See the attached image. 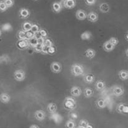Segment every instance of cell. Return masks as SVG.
<instances>
[{
    "label": "cell",
    "mask_w": 128,
    "mask_h": 128,
    "mask_svg": "<svg viewBox=\"0 0 128 128\" xmlns=\"http://www.w3.org/2000/svg\"><path fill=\"white\" fill-rule=\"evenodd\" d=\"M71 72L74 76H82L84 74V68L80 64H75L72 66L71 68Z\"/></svg>",
    "instance_id": "6da1fadb"
},
{
    "label": "cell",
    "mask_w": 128,
    "mask_h": 128,
    "mask_svg": "<svg viewBox=\"0 0 128 128\" xmlns=\"http://www.w3.org/2000/svg\"><path fill=\"white\" fill-rule=\"evenodd\" d=\"M76 102L74 99L70 97H68L64 100V107L68 110H72L76 108Z\"/></svg>",
    "instance_id": "7a4b0ae2"
},
{
    "label": "cell",
    "mask_w": 128,
    "mask_h": 128,
    "mask_svg": "<svg viewBox=\"0 0 128 128\" xmlns=\"http://www.w3.org/2000/svg\"><path fill=\"white\" fill-rule=\"evenodd\" d=\"M14 78L16 80L19 82L24 80L25 78V72L22 70H16L14 72Z\"/></svg>",
    "instance_id": "3957f363"
},
{
    "label": "cell",
    "mask_w": 128,
    "mask_h": 128,
    "mask_svg": "<svg viewBox=\"0 0 128 128\" xmlns=\"http://www.w3.org/2000/svg\"><path fill=\"white\" fill-rule=\"evenodd\" d=\"M61 3L63 6L67 9H73L76 5V0H63Z\"/></svg>",
    "instance_id": "277c9868"
},
{
    "label": "cell",
    "mask_w": 128,
    "mask_h": 128,
    "mask_svg": "<svg viewBox=\"0 0 128 128\" xmlns=\"http://www.w3.org/2000/svg\"><path fill=\"white\" fill-rule=\"evenodd\" d=\"M50 68L54 73H60L62 70L61 64L58 62H53L50 66Z\"/></svg>",
    "instance_id": "5b68a950"
},
{
    "label": "cell",
    "mask_w": 128,
    "mask_h": 128,
    "mask_svg": "<svg viewBox=\"0 0 128 128\" xmlns=\"http://www.w3.org/2000/svg\"><path fill=\"white\" fill-rule=\"evenodd\" d=\"M112 92L114 96H117V97H119V96H121L122 95H123L124 90L122 87L116 86H114L112 88Z\"/></svg>",
    "instance_id": "8992f818"
},
{
    "label": "cell",
    "mask_w": 128,
    "mask_h": 128,
    "mask_svg": "<svg viewBox=\"0 0 128 128\" xmlns=\"http://www.w3.org/2000/svg\"><path fill=\"white\" fill-rule=\"evenodd\" d=\"M34 116H35V118L38 120H40V121H42V120H44L45 118V112L43 111L42 110H38L36 111H35V114H34Z\"/></svg>",
    "instance_id": "52a82bcc"
},
{
    "label": "cell",
    "mask_w": 128,
    "mask_h": 128,
    "mask_svg": "<svg viewBox=\"0 0 128 128\" xmlns=\"http://www.w3.org/2000/svg\"><path fill=\"white\" fill-rule=\"evenodd\" d=\"M87 17V14L85 11L82 10H78L76 12V18L78 20H84Z\"/></svg>",
    "instance_id": "ba28073f"
},
{
    "label": "cell",
    "mask_w": 128,
    "mask_h": 128,
    "mask_svg": "<svg viewBox=\"0 0 128 128\" xmlns=\"http://www.w3.org/2000/svg\"><path fill=\"white\" fill-rule=\"evenodd\" d=\"M70 94H72V96L78 97L82 94V90H81V88L80 87H77V86H74L71 88Z\"/></svg>",
    "instance_id": "9c48e42d"
},
{
    "label": "cell",
    "mask_w": 128,
    "mask_h": 128,
    "mask_svg": "<svg viewBox=\"0 0 128 128\" xmlns=\"http://www.w3.org/2000/svg\"><path fill=\"white\" fill-rule=\"evenodd\" d=\"M87 19L89 22L94 23L98 20V15L96 13L94 12H90L88 14H87Z\"/></svg>",
    "instance_id": "30bf717a"
},
{
    "label": "cell",
    "mask_w": 128,
    "mask_h": 128,
    "mask_svg": "<svg viewBox=\"0 0 128 128\" xmlns=\"http://www.w3.org/2000/svg\"><path fill=\"white\" fill-rule=\"evenodd\" d=\"M29 46V43L28 41L25 40H19L17 42V46L20 49H25Z\"/></svg>",
    "instance_id": "8fae6325"
},
{
    "label": "cell",
    "mask_w": 128,
    "mask_h": 128,
    "mask_svg": "<svg viewBox=\"0 0 128 128\" xmlns=\"http://www.w3.org/2000/svg\"><path fill=\"white\" fill-rule=\"evenodd\" d=\"M11 98L9 94L6 93H2L0 94V101L2 103L6 104L10 101Z\"/></svg>",
    "instance_id": "7c38bea8"
},
{
    "label": "cell",
    "mask_w": 128,
    "mask_h": 128,
    "mask_svg": "<svg viewBox=\"0 0 128 128\" xmlns=\"http://www.w3.org/2000/svg\"><path fill=\"white\" fill-rule=\"evenodd\" d=\"M62 4L61 3L59 2H54L52 4V10L55 13H60L61 12L62 9Z\"/></svg>",
    "instance_id": "4fadbf2b"
},
{
    "label": "cell",
    "mask_w": 128,
    "mask_h": 128,
    "mask_svg": "<svg viewBox=\"0 0 128 128\" xmlns=\"http://www.w3.org/2000/svg\"><path fill=\"white\" fill-rule=\"evenodd\" d=\"M19 15L20 17L23 19H26V18H28L30 16V12L28 10L26 9V8H22L20 9L19 12Z\"/></svg>",
    "instance_id": "5bb4252c"
},
{
    "label": "cell",
    "mask_w": 128,
    "mask_h": 128,
    "mask_svg": "<svg viewBox=\"0 0 128 128\" xmlns=\"http://www.w3.org/2000/svg\"><path fill=\"white\" fill-rule=\"evenodd\" d=\"M85 55L89 59H92L96 56V51L92 48H88L85 51Z\"/></svg>",
    "instance_id": "9a60e30c"
},
{
    "label": "cell",
    "mask_w": 128,
    "mask_h": 128,
    "mask_svg": "<svg viewBox=\"0 0 128 128\" xmlns=\"http://www.w3.org/2000/svg\"><path fill=\"white\" fill-rule=\"evenodd\" d=\"M92 33L89 31H86L84 32L80 35V38L82 40H89L92 38Z\"/></svg>",
    "instance_id": "2e32d148"
},
{
    "label": "cell",
    "mask_w": 128,
    "mask_h": 128,
    "mask_svg": "<svg viewBox=\"0 0 128 128\" xmlns=\"http://www.w3.org/2000/svg\"><path fill=\"white\" fill-rule=\"evenodd\" d=\"M99 10L101 12L104 13H107L110 10V6L106 3H102L99 6Z\"/></svg>",
    "instance_id": "e0dca14e"
},
{
    "label": "cell",
    "mask_w": 128,
    "mask_h": 128,
    "mask_svg": "<svg viewBox=\"0 0 128 128\" xmlns=\"http://www.w3.org/2000/svg\"><path fill=\"white\" fill-rule=\"evenodd\" d=\"M103 47H104V49L106 50V51L111 52L114 50L115 46H114L112 44H110L109 41H107L104 44Z\"/></svg>",
    "instance_id": "ac0fdd59"
},
{
    "label": "cell",
    "mask_w": 128,
    "mask_h": 128,
    "mask_svg": "<svg viewBox=\"0 0 128 128\" xmlns=\"http://www.w3.org/2000/svg\"><path fill=\"white\" fill-rule=\"evenodd\" d=\"M56 109H57V106H56V104L55 103H50L48 104L47 106V110L49 112H50L51 114L53 113L56 112Z\"/></svg>",
    "instance_id": "d6986e66"
},
{
    "label": "cell",
    "mask_w": 128,
    "mask_h": 128,
    "mask_svg": "<svg viewBox=\"0 0 128 128\" xmlns=\"http://www.w3.org/2000/svg\"><path fill=\"white\" fill-rule=\"evenodd\" d=\"M119 77L122 80H126L128 79V72L124 70L119 71Z\"/></svg>",
    "instance_id": "ffe728a7"
},
{
    "label": "cell",
    "mask_w": 128,
    "mask_h": 128,
    "mask_svg": "<svg viewBox=\"0 0 128 128\" xmlns=\"http://www.w3.org/2000/svg\"><path fill=\"white\" fill-rule=\"evenodd\" d=\"M94 76L92 74H87L84 76V80L86 83L91 84L94 81Z\"/></svg>",
    "instance_id": "44dd1931"
},
{
    "label": "cell",
    "mask_w": 128,
    "mask_h": 128,
    "mask_svg": "<svg viewBox=\"0 0 128 128\" xmlns=\"http://www.w3.org/2000/svg\"><path fill=\"white\" fill-rule=\"evenodd\" d=\"M32 23H30V22H24L23 24V26H22V28H23V30L24 32H28L31 31V28H32Z\"/></svg>",
    "instance_id": "7402d4cb"
},
{
    "label": "cell",
    "mask_w": 128,
    "mask_h": 128,
    "mask_svg": "<svg viewBox=\"0 0 128 128\" xmlns=\"http://www.w3.org/2000/svg\"><path fill=\"white\" fill-rule=\"evenodd\" d=\"M94 94V91L90 88H86L84 90V96L86 98H89L92 97Z\"/></svg>",
    "instance_id": "603a6c76"
},
{
    "label": "cell",
    "mask_w": 128,
    "mask_h": 128,
    "mask_svg": "<svg viewBox=\"0 0 128 128\" xmlns=\"http://www.w3.org/2000/svg\"><path fill=\"white\" fill-rule=\"evenodd\" d=\"M97 106L100 109H104L106 106V100L103 99H100L97 102Z\"/></svg>",
    "instance_id": "cb8c5ba5"
},
{
    "label": "cell",
    "mask_w": 128,
    "mask_h": 128,
    "mask_svg": "<svg viewBox=\"0 0 128 128\" xmlns=\"http://www.w3.org/2000/svg\"><path fill=\"white\" fill-rule=\"evenodd\" d=\"M96 87L98 90H103L105 87V83L102 80H98L96 83Z\"/></svg>",
    "instance_id": "d4e9b609"
},
{
    "label": "cell",
    "mask_w": 128,
    "mask_h": 128,
    "mask_svg": "<svg viewBox=\"0 0 128 128\" xmlns=\"http://www.w3.org/2000/svg\"><path fill=\"white\" fill-rule=\"evenodd\" d=\"M28 43H29V45L34 47V46H36V45L38 44L37 38L35 36L34 37L29 39V40H28Z\"/></svg>",
    "instance_id": "484cf974"
},
{
    "label": "cell",
    "mask_w": 128,
    "mask_h": 128,
    "mask_svg": "<svg viewBox=\"0 0 128 128\" xmlns=\"http://www.w3.org/2000/svg\"><path fill=\"white\" fill-rule=\"evenodd\" d=\"M18 37L19 40H25L26 39V32L24 31H20L18 34Z\"/></svg>",
    "instance_id": "4316f807"
},
{
    "label": "cell",
    "mask_w": 128,
    "mask_h": 128,
    "mask_svg": "<svg viewBox=\"0 0 128 128\" xmlns=\"http://www.w3.org/2000/svg\"><path fill=\"white\" fill-rule=\"evenodd\" d=\"M66 128H76V124L73 120H69L66 122Z\"/></svg>",
    "instance_id": "83f0119b"
},
{
    "label": "cell",
    "mask_w": 128,
    "mask_h": 128,
    "mask_svg": "<svg viewBox=\"0 0 128 128\" xmlns=\"http://www.w3.org/2000/svg\"><path fill=\"white\" fill-rule=\"evenodd\" d=\"M55 53V48L54 46H50L46 47V54L53 55Z\"/></svg>",
    "instance_id": "f1b7e54d"
},
{
    "label": "cell",
    "mask_w": 128,
    "mask_h": 128,
    "mask_svg": "<svg viewBox=\"0 0 128 128\" xmlns=\"http://www.w3.org/2000/svg\"><path fill=\"white\" fill-rule=\"evenodd\" d=\"M43 48H44V45H41V44H37L36 46H34V50L38 53L42 52Z\"/></svg>",
    "instance_id": "f546056e"
},
{
    "label": "cell",
    "mask_w": 128,
    "mask_h": 128,
    "mask_svg": "<svg viewBox=\"0 0 128 128\" xmlns=\"http://www.w3.org/2000/svg\"><path fill=\"white\" fill-rule=\"evenodd\" d=\"M39 30V26L36 24H32V28H31V32H33L34 34H36L37 33H38Z\"/></svg>",
    "instance_id": "4dcf8cb0"
},
{
    "label": "cell",
    "mask_w": 128,
    "mask_h": 128,
    "mask_svg": "<svg viewBox=\"0 0 128 128\" xmlns=\"http://www.w3.org/2000/svg\"><path fill=\"white\" fill-rule=\"evenodd\" d=\"M3 2L8 8H11L14 5V0H3Z\"/></svg>",
    "instance_id": "1f68e13d"
},
{
    "label": "cell",
    "mask_w": 128,
    "mask_h": 128,
    "mask_svg": "<svg viewBox=\"0 0 128 128\" xmlns=\"http://www.w3.org/2000/svg\"><path fill=\"white\" fill-rule=\"evenodd\" d=\"M108 41H109L110 44H112L114 46H117L118 44V43H119V40H118V38H115V37L110 38V39H109Z\"/></svg>",
    "instance_id": "d6a6232c"
},
{
    "label": "cell",
    "mask_w": 128,
    "mask_h": 128,
    "mask_svg": "<svg viewBox=\"0 0 128 128\" xmlns=\"http://www.w3.org/2000/svg\"><path fill=\"white\" fill-rule=\"evenodd\" d=\"M7 9H8V8H7L6 5L5 3H4V2H3V1L0 2V11L3 12L6 11Z\"/></svg>",
    "instance_id": "836d02e7"
},
{
    "label": "cell",
    "mask_w": 128,
    "mask_h": 128,
    "mask_svg": "<svg viewBox=\"0 0 128 128\" xmlns=\"http://www.w3.org/2000/svg\"><path fill=\"white\" fill-rule=\"evenodd\" d=\"M44 46H53V42H52V40L50 39H45V41H44Z\"/></svg>",
    "instance_id": "e575fe53"
},
{
    "label": "cell",
    "mask_w": 128,
    "mask_h": 128,
    "mask_svg": "<svg viewBox=\"0 0 128 128\" xmlns=\"http://www.w3.org/2000/svg\"><path fill=\"white\" fill-rule=\"evenodd\" d=\"M38 34H40V36H42V37L45 38L47 36L48 34H47V32L45 30V29H41L39 30L38 32Z\"/></svg>",
    "instance_id": "d590c367"
},
{
    "label": "cell",
    "mask_w": 128,
    "mask_h": 128,
    "mask_svg": "<svg viewBox=\"0 0 128 128\" xmlns=\"http://www.w3.org/2000/svg\"><path fill=\"white\" fill-rule=\"evenodd\" d=\"M88 124V122L85 119H82V120H80L79 122V126L82 127V128H86V126Z\"/></svg>",
    "instance_id": "8d00e7d4"
},
{
    "label": "cell",
    "mask_w": 128,
    "mask_h": 128,
    "mask_svg": "<svg viewBox=\"0 0 128 128\" xmlns=\"http://www.w3.org/2000/svg\"><path fill=\"white\" fill-rule=\"evenodd\" d=\"M12 28V25L10 23H6L3 26V30L4 31H10Z\"/></svg>",
    "instance_id": "74e56055"
},
{
    "label": "cell",
    "mask_w": 128,
    "mask_h": 128,
    "mask_svg": "<svg viewBox=\"0 0 128 128\" xmlns=\"http://www.w3.org/2000/svg\"><path fill=\"white\" fill-rule=\"evenodd\" d=\"M124 106H125V104H118V107H117V110H118V111L119 112V113H121V114H122L123 109H124Z\"/></svg>",
    "instance_id": "f35d334b"
},
{
    "label": "cell",
    "mask_w": 128,
    "mask_h": 128,
    "mask_svg": "<svg viewBox=\"0 0 128 128\" xmlns=\"http://www.w3.org/2000/svg\"><path fill=\"white\" fill-rule=\"evenodd\" d=\"M26 38L28 39V40H29V39L34 37V36H35V35H34V34L33 33V32H32L31 31H30V32H26Z\"/></svg>",
    "instance_id": "ab89813d"
},
{
    "label": "cell",
    "mask_w": 128,
    "mask_h": 128,
    "mask_svg": "<svg viewBox=\"0 0 128 128\" xmlns=\"http://www.w3.org/2000/svg\"><path fill=\"white\" fill-rule=\"evenodd\" d=\"M85 3L88 6H92L96 3V0H84Z\"/></svg>",
    "instance_id": "60d3db41"
},
{
    "label": "cell",
    "mask_w": 128,
    "mask_h": 128,
    "mask_svg": "<svg viewBox=\"0 0 128 128\" xmlns=\"http://www.w3.org/2000/svg\"><path fill=\"white\" fill-rule=\"evenodd\" d=\"M37 38L38 40V44H41V45H44V41H45V38L42 37V36H39Z\"/></svg>",
    "instance_id": "b9f144b4"
},
{
    "label": "cell",
    "mask_w": 128,
    "mask_h": 128,
    "mask_svg": "<svg viewBox=\"0 0 128 128\" xmlns=\"http://www.w3.org/2000/svg\"><path fill=\"white\" fill-rule=\"evenodd\" d=\"M122 114H128V106L125 105L124 106V108L123 109V111H122Z\"/></svg>",
    "instance_id": "7bdbcfd3"
},
{
    "label": "cell",
    "mask_w": 128,
    "mask_h": 128,
    "mask_svg": "<svg viewBox=\"0 0 128 128\" xmlns=\"http://www.w3.org/2000/svg\"><path fill=\"white\" fill-rule=\"evenodd\" d=\"M70 116L72 119H77V118H78V116H77V114H76V113H71Z\"/></svg>",
    "instance_id": "ee69618b"
},
{
    "label": "cell",
    "mask_w": 128,
    "mask_h": 128,
    "mask_svg": "<svg viewBox=\"0 0 128 128\" xmlns=\"http://www.w3.org/2000/svg\"><path fill=\"white\" fill-rule=\"evenodd\" d=\"M30 128H40L39 126H38L37 125H35V124H33V125L30 126Z\"/></svg>",
    "instance_id": "f6af8a7d"
},
{
    "label": "cell",
    "mask_w": 128,
    "mask_h": 128,
    "mask_svg": "<svg viewBox=\"0 0 128 128\" xmlns=\"http://www.w3.org/2000/svg\"><path fill=\"white\" fill-rule=\"evenodd\" d=\"M86 128H93V126H92V125H90V124H88V125H87V126H86Z\"/></svg>",
    "instance_id": "bcb514c9"
},
{
    "label": "cell",
    "mask_w": 128,
    "mask_h": 128,
    "mask_svg": "<svg viewBox=\"0 0 128 128\" xmlns=\"http://www.w3.org/2000/svg\"><path fill=\"white\" fill-rule=\"evenodd\" d=\"M125 38L126 39L127 41H128V32H127L126 34V35H125Z\"/></svg>",
    "instance_id": "7dc6e473"
},
{
    "label": "cell",
    "mask_w": 128,
    "mask_h": 128,
    "mask_svg": "<svg viewBox=\"0 0 128 128\" xmlns=\"http://www.w3.org/2000/svg\"><path fill=\"white\" fill-rule=\"evenodd\" d=\"M126 56H128V48L127 49L126 51Z\"/></svg>",
    "instance_id": "c3c4849f"
},
{
    "label": "cell",
    "mask_w": 128,
    "mask_h": 128,
    "mask_svg": "<svg viewBox=\"0 0 128 128\" xmlns=\"http://www.w3.org/2000/svg\"><path fill=\"white\" fill-rule=\"evenodd\" d=\"M2 30H0V37H1V36H2Z\"/></svg>",
    "instance_id": "681fc988"
},
{
    "label": "cell",
    "mask_w": 128,
    "mask_h": 128,
    "mask_svg": "<svg viewBox=\"0 0 128 128\" xmlns=\"http://www.w3.org/2000/svg\"><path fill=\"white\" fill-rule=\"evenodd\" d=\"M77 128H82V127H80V126H78Z\"/></svg>",
    "instance_id": "f907efd6"
},
{
    "label": "cell",
    "mask_w": 128,
    "mask_h": 128,
    "mask_svg": "<svg viewBox=\"0 0 128 128\" xmlns=\"http://www.w3.org/2000/svg\"><path fill=\"white\" fill-rule=\"evenodd\" d=\"M32 1H34V2H36V1H38V0H32Z\"/></svg>",
    "instance_id": "816d5d0a"
}]
</instances>
